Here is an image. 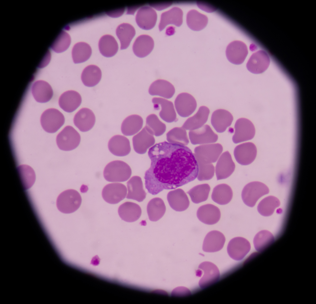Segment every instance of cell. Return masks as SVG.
<instances>
[{"label": "cell", "mask_w": 316, "mask_h": 304, "mask_svg": "<svg viewBox=\"0 0 316 304\" xmlns=\"http://www.w3.org/2000/svg\"><path fill=\"white\" fill-rule=\"evenodd\" d=\"M147 210L149 220L155 222L163 216L165 212L166 206L162 199L155 198L149 201Z\"/></svg>", "instance_id": "obj_38"}, {"label": "cell", "mask_w": 316, "mask_h": 304, "mask_svg": "<svg viewBox=\"0 0 316 304\" xmlns=\"http://www.w3.org/2000/svg\"><path fill=\"white\" fill-rule=\"evenodd\" d=\"M148 154L151 163L144 178L145 187L152 195L175 189L198 176L197 161L187 146L164 141L150 148Z\"/></svg>", "instance_id": "obj_1"}, {"label": "cell", "mask_w": 316, "mask_h": 304, "mask_svg": "<svg viewBox=\"0 0 316 304\" xmlns=\"http://www.w3.org/2000/svg\"><path fill=\"white\" fill-rule=\"evenodd\" d=\"M118 212L122 220L127 222H133L138 220L142 213L140 206L137 204L127 202L119 207Z\"/></svg>", "instance_id": "obj_28"}, {"label": "cell", "mask_w": 316, "mask_h": 304, "mask_svg": "<svg viewBox=\"0 0 316 304\" xmlns=\"http://www.w3.org/2000/svg\"><path fill=\"white\" fill-rule=\"evenodd\" d=\"M116 33L119 39L121 50L126 49L129 46L135 34V30L132 26L128 23H123L117 28Z\"/></svg>", "instance_id": "obj_39"}, {"label": "cell", "mask_w": 316, "mask_h": 304, "mask_svg": "<svg viewBox=\"0 0 316 304\" xmlns=\"http://www.w3.org/2000/svg\"><path fill=\"white\" fill-rule=\"evenodd\" d=\"M155 141L153 135L147 131L145 127L132 138L135 151L141 154L146 152L148 149L154 144Z\"/></svg>", "instance_id": "obj_22"}, {"label": "cell", "mask_w": 316, "mask_h": 304, "mask_svg": "<svg viewBox=\"0 0 316 304\" xmlns=\"http://www.w3.org/2000/svg\"><path fill=\"white\" fill-rule=\"evenodd\" d=\"M197 275L202 276L199 282L201 288H206L216 282L220 277V273L217 266L212 262L205 261L199 265Z\"/></svg>", "instance_id": "obj_7"}, {"label": "cell", "mask_w": 316, "mask_h": 304, "mask_svg": "<svg viewBox=\"0 0 316 304\" xmlns=\"http://www.w3.org/2000/svg\"><path fill=\"white\" fill-rule=\"evenodd\" d=\"M167 199L170 206L176 211H184L189 206V201L188 196L181 189L169 192L167 195Z\"/></svg>", "instance_id": "obj_26"}, {"label": "cell", "mask_w": 316, "mask_h": 304, "mask_svg": "<svg viewBox=\"0 0 316 304\" xmlns=\"http://www.w3.org/2000/svg\"><path fill=\"white\" fill-rule=\"evenodd\" d=\"M70 43V35L67 32L62 31L52 45V47L56 52H62L68 48Z\"/></svg>", "instance_id": "obj_50"}, {"label": "cell", "mask_w": 316, "mask_h": 304, "mask_svg": "<svg viewBox=\"0 0 316 304\" xmlns=\"http://www.w3.org/2000/svg\"><path fill=\"white\" fill-rule=\"evenodd\" d=\"M235 164L231 155L228 151L223 152L219 157L215 167V173L217 180L225 179L230 176L234 172Z\"/></svg>", "instance_id": "obj_16"}, {"label": "cell", "mask_w": 316, "mask_h": 304, "mask_svg": "<svg viewBox=\"0 0 316 304\" xmlns=\"http://www.w3.org/2000/svg\"><path fill=\"white\" fill-rule=\"evenodd\" d=\"M92 49L89 45L84 42H79L74 45L72 54L73 61L77 64L84 62L90 56Z\"/></svg>", "instance_id": "obj_42"}, {"label": "cell", "mask_w": 316, "mask_h": 304, "mask_svg": "<svg viewBox=\"0 0 316 304\" xmlns=\"http://www.w3.org/2000/svg\"><path fill=\"white\" fill-rule=\"evenodd\" d=\"M210 112L209 109L205 106H200L193 116L188 118L183 124L182 127L190 131L198 129L207 122Z\"/></svg>", "instance_id": "obj_31"}, {"label": "cell", "mask_w": 316, "mask_h": 304, "mask_svg": "<svg viewBox=\"0 0 316 304\" xmlns=\"http://www.w3.org/2000/svg\"><path fill=\"white\" fill-rule=\"evenodd\" d=\"M226 53L228 60L231 63L240 65L243 62L247 55V48L243 42L234 41L227 46Z\"/></svg>", "instance_id": "obj_14"}, {"label": "cell", "mask_w": 316, "mask_h": 304, "mask_svg": "<svg viewBox=\"0 0 316 304\" xmlns=\"http://www.w3.org/2000/svg\"><path fill=\"white\" fill-rule=\"evenodd\" d=\"M143 123V119L140 116L130 115L123 121L121 126V132L125 136L133 135L142 128Z\"/></svg>", "instance_id": "obj_35"}, {"label": "cell", "mask_w": 316, "mask_h": 304, "mask_svg": "<svg viewBox=\"0 0 316 304\" xmlns=\"http://www.w3.org/2000/svg\"><path fill=\"white\" fill-rule=\"evenodd\" d=\"M174 104L177 113L183 117H187L191 115L196 110L197 106L195 98L187 93L179 94L175 100Z\"/></svg>", "instance_id": "obj_10"}, {"label": "cell", "mask_w": 316, "mask_h": 304, "mask_svg": "<svg viewBox=\"0 0 316 304\" xmlns=\"http://www.w3.org/2000/svg\"><path fill=\"white\" fill-rule=\"evenodd\" d=\"M198 219L202 223L212 225L217 223L220 220L221 212L216 206L210 204L200 206L197 212Z\"/></svg>", "instance_id": "obj_20"}, {"label": "cell", "mask_w": 316, "mask_h": 304, "mask_svg": "<svg viewBox=\"0 0 316 304\" xmlns=\"http://www.w3.org/2000/svg\"><path fill=\"white\" fill-rule=\"evenodd\" d=\"M31 92L35 100L40 103L48 101L53 94L50 85L43 80H38L34 82L32 86Z\"/></svg>", "instance_id": "obj_32"}, {"label": "cell", "mask_w": 316, "mask_h": 304, "mask_svg": "<svg viewBox=\"0 0 316 304\" xmlns=\"http://www.w3.org/2000/svg\"><path fill=\"white\" fill-rule=\"evenodd\" d=\"M81 141L79 133L72 126H66L57 135L56 142L60 149L69 151L77 148Z\"/></svg>", "instance_id": "obj_5"}, {"label": "cell", "mask_w": 316, "mask_h": 304, "mask_svg": "<svg viewBox=\"0 0 316 304\" xmlns=\"http://www.w3.org/2000/svg\"><path fill=\"white\" fill-rule=\"evenodd\" d=\"M98 48L101 54L106 57L114 56L118 49V43L114 37L110 35L102 36L98 43Z\"/></svg>", "instance_id": "obj_40"}, {"label": "cell", "mask_w": 316, "mask_h": 304, "mask_svg": "<svg viewBox=\"0 0 316 304\" xmlns=\"http://www.w3.org/2000/svg\"><path fill=\"white\" fill-rule=\"evenodd\" d=\"M24 188L25 189L30 188L34 184L35 179V173L33 169L30 166L22 165L18 167Z\"/></svg>", "instance_id": "obj_48"}, {"label": "cell", "mask_w": 316, "mask_h": 304, "mask_svg": "<svg viewBox=\"0 0 316 304\" xmlns=\"http://www.w3.org/2000/svg\"><path fill=\"white\" fill-rule=\"evenodd\" d=\"M145 127L150 134L156 136L163 135L166 129L165 124L161 122L155 114H150L147 117Z\"/></svg>", "instance_id": "obj_44"}, {"label": "cell", "mask_w": 316, "mask_h": 304, "mask_svg": "<svg viewBox=\"0 0 316 304\" xmlns=\"http://www.w3.org/2000/svg\"><path fill=\"white\" fill-rule=\"evenodd\" d=\"M280 205V201L277 198L268 196L260 202L257 206V210L261 215L268 216L272 214L275 209Z\"/></svg>", "instance_id": "obj_45"}, {"label": "cell", "mask_w": 316, "mask_h": 304, "mask_svg": "<svg viewBox=\"0 0 316 304\" xmlns=\"http://www.w3.org/2000/svg\"><path fill=\"white\" fill-rule=\"evenodd\" d=\"M235 132L232 140L237 144L252 139L255 133L254 126L249 120L241 118L236 121L235 125Z\"/></svg>", "instance_id": "obj_8"}, {"label": "cell", "mask_w": 316, "mask_h": 304, "mask_svg": "<svg viewBox=\"0 0 316 304\" xmlns=\"http://www.w3.org/2000/svg\"><path fill=\"white\" fill-rule=\"evenodd\" d=\"M272 234L267 230H262L255 236L253 243L255 248L257 250H262L271 244L274 241Z\"/></svg>", "instance_id": "obj_49"}, {"label": "cell", "mask_w": 316, "mask_h": 304, "mask_svg": "<svg viewBox=\"0 0 316 304\" xmlns=\"http://www.w3.org/2000/svg\"><path fill=\"white\" fill-rule=\"evenodd\" d=\"M82 98L80 94L73 90H68L63 93L59 100V104L64 111L72 112L80 105Z\"/></svg>", "instance_id": "obj_25"}, {"label": "cell", "mask_w": 316, "mask_h": 304, "mask_svg": "<svg viewBox=\"0 0 316 304\" xmlns=\"http://www.w3.org/2000/svg\"><path fill=\"white\" fill-rule=\"evenodd\" d=\"M102 76L100 69L95 65H90L83 69L81 76V81L87 87H92L98 84Z\"/></svg>", "instance_id": "obj_36"}, {"label": "cell", "mask_w": 316, "mask_h": 304, "mask_svg": "<svg viewBox=\"0 0 316 304\" xmlns=\"http://www.w3.org/2000/svg\"><path fill=\"white\" fill-rule=\"evenodd\" d=\"M225 242V238L221 232L214 230L208 232L203 241L202 249L207 252H214L221 249Z\"/></svg>", "instance_id": "obj_24"}, {"label": "cell", "mask_w": 316, "mask_h": 304, "mask_svg": "<svg viewBox=\"0 0 316 304\" xmlns=\"http://www.w3.org/2000/svg\"><path fill=\"white\" fill-rule=\"evenodd\" d=\"M257 154L255 145L250 142L243 143L237 146L235 148L234 154L235 159L239 164L248 165L255 159Z\"/></svg>", "instance_id": "obj_11"}, {"label": "cell", "mask_w": 316, "mask_h": 304, "mask_svg": "<svg viewBox=\"0 0 316 304\" xmlns=\"http://www.w3.org/2000/svg\"><path fill=\"white\" fill-rule=\"evenodd\" d=\"M152 102L154 104V107L160 105L161 110L159 115L163 120L168 123L177 121L176 113L172 102L160 98H154Z\"/></svg>", "instance_id": "obj_27"}, {"label": "cell", "mask_w": 316, "mask_h": 304, "mask_svg": "<svg viewBox=\"0 0 316 304\" xmlns=\"http://www.w3.org/2000/svg\"><path fill=\"white\" fill-rule=\"evenodd\" d=\"M210 189L208 184H204L195 186L187 193L189 195L193 202L198 204L207 199Z\"/></svg>", "instance_id": "obj_46"}, {"label": "cell", "mask_w": 316, "mask_h": 304, "mask_svg": "<svg viewBox=\"0 0 316 304\" xmlns=\"http://www.w3.org/2000/svg\"><path fill=\"white\" fill-rule=\"evenodd\" d=\"M95 115L90 109L87 108L80 109L73 118L75 125L81 132L89 131L94 127L95 122Z\"/></svg>", "instance_id": "obj_17"}, {"label": "cell", "mask_w": 316, "mask_h": 304, "mask_svg": "<svg viewBox=\"0 0 316 304\" xmlns=\"http://www.w3.org/2000/svg\"><path fill=\"white\" fill-rule=\"evenodd\" d=\"M269 189L264 184L253 181L247 184L243 188L241 197L243 202L247 206L253 207L260 197L268 194Z\"/></svg>", "instance_id": "obj_4"}, {"label": "cell", "mask_w": 316, "mask_h": 304, "mask_svg": "<svg viewBox=\"0 0 316 304\" xmlns=\"http://www.w3.org/2000/svg\"><path fill=\"white\" fill-rule=\"evenodd\" d=\"M157 19L155 11L150 6H144L140 8L137 11L135 21L138 25L141 28L149 30L155 26Z\"/></svg>", "instance_id": "obj_18"}, {"label": "cell", "mask_w": 316, "mask_h": 304, "mask_svg": "<svg viewBox=\"0 0 316 304\" xmlns=\"http://www.w3.org/2000/svg\"><path fill=\"white\" fill-rule=\"evenodd\" d=\"M108 147L111 153L118 156H127L131 150L128 139L120 135H116L112 137L108 142Z\"/></svg>", "instance_id": "obj_21"}, {"label": "cell", "mask_w": 316, "mask_h": 304, "mask_svg": "<svg viewBox=\"0 0 316 304\" xmlns=\"http://www.w3.org/2000/svg\"><path fill=\"white\" fill-rule=\"evenodd\" d=\"M233 197V191L231 187L225 184H222L215 186L211 195V198L215 202L220 205L229 203Z\"/></svg>", "instance_id": "obj_37"}, {"label": "cell", "mask_w": 316, "mask_h": 304, "mask_svg": "<svg viewBox=\"0 0 316 304\" xmlns=\"http://www.w3.org/2000/svg\"><path fill=\"white\" fill-rule=\"evenodd\" d=\"M223 151L220 144H204L197 146L194 149V153L198 155L208 163L215 162Z\"/></svg>", "instance_id": "obj_19"}, {"label": "cell", "mask_w": 316, "mask_h": 304, "mask_svg": "<svg viewBox=\"0 0 316 304\" xmlns=\"http://www.w3.org/2000/svg\"><path fill=\"white\" fill-rule=\"evenodd\" d=\"M101 259L98 255L93 256L91 259L90 264L94 266H98L100 264Z\"/></svg>", "instance_id": "obj_51"}, {"label": "cell", "mask_w": 316, "mask_h": 304, "mask_svg": "<svg viewBox=\"0 0 316 304\" xmlns=\"http://www.w3.org/2000/svg\"><path fill=\"white\" fill-rule=\"evenodd\" d=\"M193 154L198 167V172L197 177L199 181L211 179L214 175L215 169L214 166L212 163L205 161L198 155L194 153Z\"/></svg>", "instance_id": "obj_43"}, {"label": "cell", "mask_w": 316, "mask_h": 304, "mask_svg": "<svg viewBox=\"0 0 316 304\" xmlns=\"http://www.w3.org/2000/svg\"><path fill=\"white\" fill-rule=\"evenodd\" d=\"M148 92L152 96L157 95L169 99L174 95L175 89L169 81L163 79H158L151 84L149 88Z\"/></svg>", "instance_id": "obj_30"}, {"label": "cell", "mask_w": 316, "mask_h": 304, "mask_svg": "<svg viewBox=\"0 0 316 304\" xmlns=\"http://www.w3.org/2000/svg\"><path fill=\"white\" fill-rule=\"evenodd\" d=\"M167 141L170 143L185 146L189 142L185 129L182 127H175L166 134Z\"/></svg>", "instance_id": "obj_47"}, {"label": "cell", "mask_w": 316, "mask_h": 304, "mask_svg": "<svg viewBox=\"0 0 316 304\" xmlns=\"http://www.w3.org/2000/svg\"><path fill=\"white\" fill-rule=\"evenodd\" d=\"M130 166L120 160L112 161L105 166L103 171L104 178L110 182H122L127 181L131 174Z\"/></svg>", "instance_id": "obj_2"}, {"label": "cell", "mask_w": 316, "mask_h": 304, "mask_svg": "<svg viewBox=\"0 0 316 304\" xmlns=\"http://www.w3.org/2000/svg\"><path fill=\"white\" fill-rule=\"evenodd\" d=\"M269 57L266 52L259 50L253 54L247 63L248 70L254 74L261 73L268 68L270 64Z\"/></svg>", "instance_id": "obj_15"}, {"label": "cell", "mask_w": 316, "mask_h": 304, "mask_svg": "<svg viewBox=\"0 0 316 304\" xmlns=\"http://www.w3.org/2000/svg\"><path fill=\"white\" fill-rule=\"evenodd\" d=\"M251 245L246 239L240 237L231 239L227 246V252L232 259L236 260L242 259L249 252Z\"/></svg>", "instance_id": "obj_12"}, {"label": "cell", "mask_w": 316, "mask_h": 304, "mask_svg": "<svg viewBox=\"0 0 316 304\" xmlns=\"http://www.w3.org/2000/svg\"><path fill=\"white\" fill-rule=\"evenodd\" d=\"M65 119L63 114L54 108L46 110L40 118L41 126L44 131L50 133L56 132L64 124Z\"/></svg>", "instance_id": "obj_6"}, {"label": "cell", "mask_w": 316, "mask_h": 304, "mask_svg": "<svg viewBox=\"0 0 316 304\" xmlns=\"http://www.w3.org/2000/svg\"><path fill=\"white\" fill-rule=\"evenodd\" d=\"M183 15L182 10L177 7H174L169 10L162 13L159 25L160 31L162 30L169 24H174L177 27L180 26L183 22Z\"/></svg>", "instance_id": "obj_34"}, {"label": "cell", "mask_w": 316, "mask_h": 304, "mask_svg": "<svg viewBox=\"0 0 316 304\" xmlns=\"http://www.w3.org/2000/svg\"><path fill=\"white\" fill-rule=\"evenodd\" d=\"M128 194L126 198L140 202L146 198V193L143 189V182L141 177L134 176L127 182Z\"/></svg>", "instance_id": "obj_29"}, {"label": "cell", "mask_w": 316, "mask_h": 304, "mask_svg": "<svg viewBox=\"0 0 316 304\" xmlns=\"http://www.w3.org/2000/svg\"><path fill=\"white\" fill-rule=\"evenodd\" d=\"M208 22L207 17L195 10H190L186 16V23L189 27L194 31H199L204 28Z\"/></svg>", "instance_id": "obj_41"}, {"label": "cell", "mask_w": 316, "mask_h": 304, "mask_svg": "<svg viewBox=\"0 0 316 304\" xmlns=\"http://www.w3.org/2000/svg\"><path fill=\"white\" fill-rule=\"evenodd\" d=\"M233 119V115L230 112L224 109H219L213 113L211 123L217 132L222 133L231 126Z\"/></svg>", "instance_id": "obj_23"}, {"label": "cell", "mask_w": 316, "mask_h": 304, "mask_svg": "<svg viewBox=\"0 0 316 304\" xmlns=\"http://www.w3.org/2000/svg\"><path fill=\"white\" fill-rule=\"evenodd\" d=\"M189 135L191 143L193 145L214 143L218 139L217 135L207 124L198 129L190 131Z\"/></svg>", "instance_id": "obj_13"}, {"label": "cell", "mask_w": 316, "mask_h": 304, "mask_svg": "<svg viewBox=\"0 0 316 304\" xmlns=\"http://www.w3.org/2000/svg\"><path fill=\"white\" fill-rule=\"evenodd\" d=\"M154 46V42L152 38L148 35H143L138 36L135 40L132 48L135 55L143 58L151 52Z\"/></svg>", "instance_id": "obj_33"}, {"label": "cell", "mask_w": 316, "mask_h": 304, "mask_svg": "<svg viewBox=\"0 0 316 304\" xmlns=\"http://www.w3.org/2000/svg\"><path fill=\"white\" fill-rule=\"evenodd\" d=\"M81 201V198L78 192L75 189H69L59 195L56 200V206L62 213H71L79 208Z\"/></svg>", "instance_id": "obj_3"}, {"label": "cell", "mask_w": 316, "mask_h": 304, "mask_svg": "<svg viewBox=\"0 0 316 304\" xmlns=\"http://www.w3.org/2000/svg\"><path fill=\"white\" fill-rule=\"evenodd\" d=\"M127 188L121 183H114L105 185L102 191V196L107 202L111 204L118 203L126 197Z\"/></svg>", "instance_id": "obj_9"}]
</instances>
